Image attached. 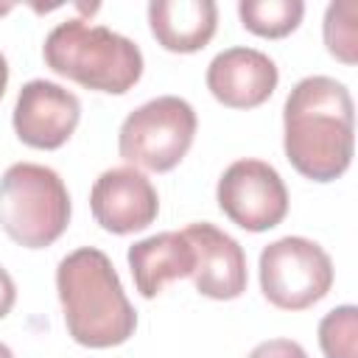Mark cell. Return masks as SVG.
<instances>
[{"mask_svg":"<svg viewBox=\"0 0 358 358\" xmlns=\"http://www.w3.org/2000/svg\"><path fill=\"white\" fill-rule=\"evenodd\" d=\"M285 159L310 182H336L355 151V106L350 90L330 76L294 84L282 106Z\"/></svg>","mask_w":358,"mask_h":358,"instance_id":"6da1fadb","label":"cell"},{"mask_svg":"<svg viewBox=\"0 0 358 358\" xmlns=\"http://www.w3.org/2000/svg\"><path fill=\"white\" fill-rule=\"evenodd\" d=\"M14 302H17V285H14L11 274L0 266V319H6L11 313Z\"/></svg>","mask_w":358,"mask_h":358,"instance_id":"ac0fdd59","label":"cell"},{"mask_svg":"<svg viewBox=\"0 0 358 358\" xmlns=\"http://www.w3.org/2000/svg\"><path fill=\"white\" fill-rule=\"evenodd\" d=\"M260 291L280 310H305L327 296L336 280L330 255L310 238L285 235L260 252Z\"/></svg>","mask_w":358,"mask_h":358,"instance_id":"8992f818","label":"cell"},{"mask_svg":"<svg viewBox=\"0 0 358 358\" xmlns=\"http://www.w3.org/2000/svg\"><path fill=\"white\" fill-rule=\"evenodd\" d=\"M148 25L159 48L171 53H196L215 36L218 6L213 0H151Z\"/></svg>","mask_w":358,"mask_h":358,"instance_id":"7c38bea8","label":"cell"},{"mask_svg":"<svg viewBox=\"0 0 358 358\" xmlns=\"http://www.w3.org/2000/svg\"><path fill=\"white\" fill-rule=\"evenodd\" d=\"M11 120L17 137L25 145L56 151L73 137L81 120V101L76 98V92L64 90L56 81L34 78L22 84Z\"/></svg>","mask_w":358,"mask_h":358,"instance_id":"ba28073f","label":"cell"},{"mask_svg":"<svg viewBox=\"0 0 358 358\" xmlns=\"http://www.w3.org/2000/svg\"><path fill=\"white\" fill-rule=\"evenodd\" d=\"M210 95L229 109H255L266 103L280 81L274 59L255 48H227L207 64Z\"/></svg>","mask_w":358,"mask_h":358,"instance_id":"8fae6325","label":"cell"},{"mask_svg":"<svg viewBox=\"0 0 358 358\" xmlns=\"http://www.w3.org/2000/svg\"><path fill=\"white\" fill-rule=\"evenodd\" d=\"M6 84H8V62H6V56L0 53V101H3V95H6Z\"/></svg>","mask_w":358,"mask_h":358,"instance_id":"d6986e66","label":"cell"},{"mask_svg":"<svg viewBox=\"0 0 358 358\" xmlns=\"http://www.w3.org/2000/svg\"><path fill=\"white\" fill-rule=\"evenodd\" d=\"M70 193L62 176L36 162H14L0 176V227L25 246L45 249L56 243L70 224Z\"/></svg>","mask_w":358,"mask_h":358,"instance_id":"277c9868","label":"cell"},{"mask_svg":"<svg viewBox=\"0 0 358 358\" xmlns=\"http://www.w3.org/2000/svg\"><path fill=\"white\" fill-rule=\"evenodd\" d=\"M319 347L324 358H358V308L338 305L319 322Z\"/></svg>","mask_w":358,"mask_h":358,"instance_id":"2e32d148","label":"cell"},{"mask_svg":"<svg viewBox=\"0 0 358 358\" xmlns=\"http://www.w3.org/2000/svg\"><path fill=\"white\" fill-rule=\"evenodd\" d=\"M193 246V285L207 299H238L246 291V252L243 246L218 229L215 224L199 221L182 229Z\"/></svg>","mask_w":358,"mask_h":358,"instance_id":"30bf717a","label":"cell"},{"mask_svg":"<svg viewBox=\"0 0 358 358\" xmlns=\"http://www.w3.org/2000/svg\"><path fill=\"white\" fill-rule=\"evenodd\" d=\"M11 8H14V3H0V17H3V14H8Z\"/></svg>","mask_w":358,"mask_h":358,"instance_id":"44dd1931","label":"cell"},{"mask_svg":"<svg viewBox=\"0 0 358 358\" xmlns=\"http://www.w3.org/2000/svg\"><path fill=\"white\" fill-rule=\"evenodd\" d=\"M196 109L179 95H159L131 109L117 131V151L131 168L173 171L193 145Z\"/></svg>","mask_w":358,"mask_h":358,"instance_id":"5b68a950","label":"cell"},{"mask_svg":"<svg viewBox=\"0 0 358 358\" xmlns=\"http://www.w3.org/2000/svg\"><path fill=\"white\" fill-rule=\"evenodd\" d=\"M0 358H14V352H11V350H8L3 341H0Z\"/></svg>","mask_w":358,"mask_h":358,"instance_id":"ffe728a7","label":"cell"},{"mask_svg":"<svg viewBox=\"0 0 358 358\" xmlns=\"http://www.w3.org/2000/svg\"><path fill=\"white\" fill-rule=\"evenodd\" d=\"M42 59L56 76L109 95L129 92L143 76V50L129 36L90 25L84 17L59 22L42 45Z\"/></svg>","mask_w":358,"mask_h":358,"instance_id":"3957f363","label":"cell"},{"mask_svg":"<svg viewBox=\"0 0 358 358\" xmlns=\"http://www.w3.org/2000/svg\"><path fill=\"white\" fill-rule=\"evenodd\" d=\"M215 199L221 213L246 232L274 229L288 215V187L263 159H235L221 173Z\"/></svg>","mask_w":358,"mask_h":358,"instance_id":"52a82bcc","label":"cell"},{"mask_svg":"<svg viewBox=\"0 0 358 358\" xmlns=\"http://www.w3.org/2000/svg\"><path fill=\"white\" fill-rule=\"evenodd\" d=\"M129 268L143 299H154L173 280L190 277L193 246L185 232H159L129 246Z\"/></svg>","mask_w":358,"mask_h":358,"instance_id":"4fadbf2b","label":"cell"},{"mask_svg":"<svg viewBox=\"0 0 358 358\" xmlns=\"http://www.w3.org/2000/svg\"><path fill=\"white\" fill-rule=\"evenodd\" d=\"M56 294L67 333L76 344L106 350L126 344L134 336L137 310L106 252L81 246L62 257L56 266Z\"/></svg>","mask_w":358,"mask_h":358,"instance_id":"7a4b0ae2","label":"cell"},{"mask_svg":"<svg viewBox=\"0 0 358 358\" xmlns=\"http://www.w3.org/2000/svg\"><path fill=\"white\" fill-rule=\"evenodd\" d=\"M249 358H308L305 347L294 338H268V341H260Z\"/></svg>","mask_w":358,"mask_h":358,"instance_id":"e0dca14e","label":"cell"},{"mask_svg":"<svg viewBox=\"0 0 358 358\" xmlns=\"http://www.w3.org/2000/svg\"><path fill=\"white\" fill-rule=\"evenodd\" d=\"M241 25L263 39H282L294 34L305 17L302 0H241L238 3Z\"/></svg>","mask_w":358,"mask_h":358,"instance_id":"5bb4252c","label":"cell"},{"mask_svg":"<svg viewBox=\"0 0 358 358\" xmlns=\"http://www.w3.org/2000/svg\"><path fill=\"white\" fill-rule=\"evenodd\" d=\"M324 48L333 59L341 64L358 62V3L355 0H338L330 3L324 11Z\"/></svg>","mask_w":358,"mask_h":358,"instance_id":"9a60e30c","label":"cell"},{"mask_svg":"<svg viewBox=\"0 0 358 358\" xmlns=\"http://www.w3.org/2000/svg\"><path fill=\"white\" fill-rule=\"evenodd\" d=\"M90 210L101 229L112 235H131L157 221L159 193L137 168H109L90 190Z\"/></svg>","mask_w":358,"mask_h":358,"instance_id":"9c48e42d","label":"cell"}]
</instances>
